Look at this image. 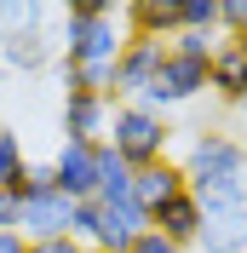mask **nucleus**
Segmentation results:
<instances>
[{"instance_id": "nucleus-19", "label": "nucleus", "mask_w": 247, "mask_h": 253, "mask_svg": "<svg viewBox=\"0 0 247 253\" xmlns=\"http://www.w3.org/2000/svg\"><path fill=\"white\" fill-rule=\"evenodd\" d=\"M178 23L196 35H213L218 29V0H178Z\"/></svg>"}, {"instance_id": "nucleus-1", "label": "nucleus", "mask_w": 247, "mask_h": 253, "mask_svg": "<svg viewBox=\"0 0 247 253\" xmlns=\"http://www.w3.org/2000/svg\"><path fill=\"white\" fill-rule=\"evenodd\" d=\"M178 167L196 202H247V144L230 132H196Z\"/></svg>"}, {"instance_id": "nucleus-25", "label": "nucleus", "mask_w": 247, "mask_h": 253, "mask_svg": "<svg viewBox=\"0 0 247 253\" xmlns=\"http://www.w3.org/2000/svg\"><path fill=\"white\" fill-rule=\"evenodd\" d=\"M29 253H86L75 236H52V242H29Z\"/></svg>"}, {"instance_id": "nucleus-3", "label": "nucleus", "mask_w": 247, "mask_h": 253, "mask_svg": "<svg viewBox=\"0 0 247 253\" xmlns=\"http://www.w3.org/2000/svg\"><path fill=\"white\" fill-rule=\"evenodd\" d=\"M167 138H172V126L161 121V115H150L144 104H115V115H109V126H104V144L132 167V173L167 161Z\"/></svg>"}, {"instance_id": "nucleus-5", "label": "nucleus", "mask_w": 247, "mask_h": 253, "mask_svg": "<svg viewBox=\"0 0 247 253\" xmlns=\"http://www.w3.org/2000/svg\"><path fill=\"white\" fill-rule=\"evenodd\" d=\"M207 92V63H190V58H172L167 52V63H161V75L144 86V110L150 115H161V110H172V104H190V98H201Z\"/></svg>"}, {"instance_id": "nucleus-14", "label": "nucleus", "mask_w": 247, "mask_h": 253, "mask_svg": "<svg viewBox=\"0 0 247 253\" xmlns=\"http://www.w3.org/2000/svg\"><path fill=\"white\" fill-rule=\"evenodd\" d=\"M150 230H161L172 248H184V253H190V248H196V230H201V202L184 190L178 202H167V207H161V213L150 219Z\"/></svg>"}, {"instance_id": "nucleus-20", "label": "nucleus", "mask_w": 247, "mask_h": 253, "mask_svg": "<svg viewBox=\"0 0 247 253\" xmlns=\"http://www.w3.org/2000/svg\"><path fill=\"white\" fill-rule=\"evenodd\" d=\"M52 190H58L52 161H29V167H23V184H17V196H52Z\"/></svg>"}, {"instance_id": "nucleus-12", "label": "nucleus", "mask_w": 247, "mask_h": 253, "mask_svg": "<svg viewBox=\"0 0 247 253\" xmlns=\"http://www.w3.org/2000/svg\"><path fill=\"white\" fill-rule=\"evenodd\" d=\"M104 126H109V98L63 92V144H98Z\"/></svg>"}, {"instance_id": "nucleus-6", "label": "nucleus", "mask_w": 247, "mask_h": 253, "mask_svg": "<svg viewBox=\"0 0 247 253\" xmlns=\"http://www.w3.org/2000/svg\"><path fill=\"white\" fill-rule=\"evenodd\" d=\"M52 46H58V41L46 35V12H41V6H35L23 23L0 29V63H6V69H23V75H35V69L52 58Z\"/></svg>"}, {"instance_id": "nucleus-4", "label": "nucleus", "mask_w": 247, "mask_h": 253, "mask_svg": "<svg viewBox=\"0 0 247 253\" xmlns=\"http://www.w3.org/2000/svg\"><path fill=\"white\" fill-rule=\"evenodd\" d=\"M161 63H167V41L126 35L121 58H115V92H109V98H121V104H138V98H144V86L161 75Z\"/></svg>"}, {"instance_id": "nucleus-15", "label": "nucleus", "mask_w": 247, "mask_h": 253, "mask_svg": "<svg viewBox=\"0 0 247 253\" xmlns=\"http://www.w3.org/2000/svg\"><path fill=\"white\" fill-rule=\"evenodd\" d=\"M178 29H184V23H178V0H132V6H126V35L172 41Z\"/></svg>"}, {"instance_id": "nucleus-2", "label": "nucleus", "mask_w": 247, "mask_h": 253, "mask_svg": "<svg viewBox=\"0 0 247 253\" xmlns=\"http://www.w3.org/2000/svg\"><path fill=\"white\" fill-rule=\"evenodd\" d=\"M126 46L121 12L104 0H75L63 12V69H115Z\"/></svg>"}, {"instance_id": "nucleus-26", "label": "nucleus", "mask_w": 247, "mask_h": 253, "mask_svg": "<svg viewBox=\"0 0 247 253\" xmlns=\"http://www.w3.org/2000/svg\"><path fill=\"white\" fill-rule=\"evenodd\" d=\"M0 253H29V242L17 236V230H0Z\"/></svg>"}, {"instance_id": "nucleus-17", "label": "nucleus", "mask_w": 247, "mask_h": 253, "mask_svg": "<svg viewBox=\"0 0 247 253\" xmlns=\"http://www.w3.org/2000/svg\"><path fill=\"white\" fill-rule=\"evenodd\" d=\"M23 144H17V132L12 126H0V190H17L23 184Z\"/></svg>"}, {"instance_id": "nucleus-11", "label": "nucleus", "mask_w": 247, "mask_h": 253, "mask_svg": "<svg viewBox=\"0 0 247 253\" xmlns=\"http://www.w3.org/2000/svg\"><path fill=\"white\" fill-rule=\"evenodd\" d=\"M69 196H23V219H17V236L23 242H52V236H69Z\"/></svg>"}, {"instance_id": "nucleus-13", "label": "nucleus", "mask_w": 247, "mask_h": 253, "mask_svg": "<svg viewBox=\"0 0 247 253\" xmlns=\"http://www.w3.org/2000/svg\"><path fill=\"white\" fill-rule=\"evenodd\" d=\"M207 86L236 110L247 104V41H218L213 63H207Z\"/></svg>"}, {"instance_id": "nucleus-24", "label": "nucleus", "mask_w": 247, "mask_h": 253, "mask_svg": "<svg viewBox=\"0 0 247 253\" xmlns=\"http://www.w3.org/2000/svg\"><path fill=\"white\" fill-rule=\"evenodd\" d=\"M126 253H184V248H172V242L161 236V230H144V236L132 242V248H126Z\"/></svg>"}, {"instance_id": "nucleus-7", "label": "nucleus", "mask_w": 247, "mask_h": 253, "mask_svg": "<svg viewBox=\"0 0 247 253\" xmlns=\"http://www.w3.org/2000/svg\"><path fill=\"white\" fill-rule=\"evenodd\" d=\"M201 253H247V202H201Z\"/></svg>"}, {"instance_id": "nucleus-23", "label": "nucleus", "mask_w": 247, "mask_h": 253, "mask_svg": "<svg viewBox=\"0 0 247 253\" xmlns=\"http://www.w3.org/2000/svg\"><path fill=\"white\" fill-rule=\"evenodd\" d=\"M17 219H23V196L17 190H0V230H17Z\"/></svg>"}, {"instance_id": "nucleus-21", "label": "nucleus", "mask_w": 247, "mask_h": 253, "mask_svg": "<svg viewBox=\"0 0 247 253\" xmlns=\"http://www.w3.org/2000/svg\"><path fill=\"white\" fill-rule=\"evenodd\" d=\"M218 29L224 41H247V0H218Z\"/></svg>"}, {"instance_id": "nucleus-8", "label": "nucleus", "mask_w": 247, "mask_h": 253, "mask_svg": "<svg viewBox=\"0 0 247 253\" xmlns=\"http://www.w3.org/2000/svg\"><path fill=\"white\" fill-rule=\"evenodd\" d=\"M190 190V178H184V167L178 161H155V167H138L132 173V207H138L144 219H155L167 202H178Z\"/></svg>"}, {"instance_id": "nucleus-16", "label": "nucleus", "mask_w": 247, "mask_h": 253, "mask_svg": "<svg viewBox=\"0 0 247 253\" xmlns=\"http://www.w3.org/2000/svg\"><path fill=\"white\" fill-rule=\"evenodd\" d=\"M92 161H98V202H132V167H126L104 138H98Z\"/></svg>"}, {"instance_id": "nucleus-18", "label": "nucleus", "mask_w": 247, "mask_h": 253, "mask_svg": "<svg viewBox=\"0 0 247 253\" xmlns=\"http://www.w3.org/2000/svg\"><path fill=\"white\" fill-rule=\"evenodd\" d=\"M167 52H172V58H190V63H213L218 41H213V35H196V29H178L167 41Z\"/></svg>"}, {"instance_id": "nucleus-10", "label": "nucleus", "mask_w": 247, "mask_h": 253, "mask_svg": "<svg viewBox=\"0 0 247 253\" xmlns=\"http://www.w3.org/2000/svg\"><path fill=\"white\" fill-rule=\"evenodd\" d=\"M98 144H63L52 173H58V196L69 202H98V161H92Z\"/></svg>"}, {"instance_id": "nucleus-22", "label": "nucleus", "mask_w": 247, "mask_h": 253, "mask_svg": "<svg viewBox=\"0 0 247 253\" xmlns=\"http://www.w3.org/2000/svg\"><path fill=\"white\" fill-rule=\"evenodd\" d=\"M92 230H98V202H75L69 207V236L81 248H92Z\"/></svg>"}, {"instance_id": "nucleus-9", "label": "nucleus", "mask_w": 247, "mask_h": 253, "mask_svg": "<svg viewBox=\"0 0 247 253\" xmlns=\"http://www.w3.org/2000/svg\"><path fill=\"white\" fill-rule=\"evenodd\" d=\"M150 230V219H144L132 202H98V230H92V248L98 253H126L132 242Z\"/></svg>"}]
</instances>
